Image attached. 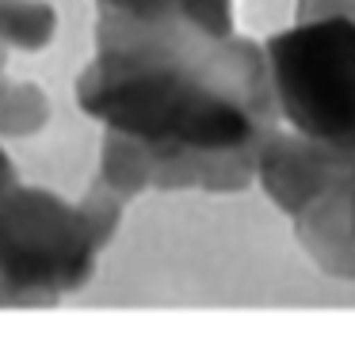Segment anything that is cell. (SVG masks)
<instances>
[{"label":"cell","instance_id":"cell-6","mask_svg":"<svg viewBox=\"0 0 355 343\" xmlns=\"http://www.w3.org/2000/svg\"><path fill=\"white\" fill-rule=\"evenodd\" d=\"M58 15L46 0H0V42L19 50H39L54 38Z\"/></svg>","mask_w":355,"mask_h":343},{"label":"cell","instance_id":"cell-3","mask_svg":"<svg viewBox=\"0 0 355 343\" xmlns=\"http://www.w3.org/2000/svg\"><path fill=\"white\" fill-rule=\"evenodd\" d=\"M275 107L294 134L355 152V15L298 19L268 46Z\"/></svg>","mask_w":355,"mask_h":343},{"label":"cell","instance_id":"cell-2","mask_svg":"<svg viewBox=\"0 0 355 343\" xmlns=\"http://www.w3.org/2000/svg\"><path fill=\"white\" fill-rule=\"evenodd\" d=\"M123 210V195L100 183L92 198L65 202L42 187H0V286L16 301H58L96 271Z\"/></svg>","mask_w":355,"mask_h":343},{"label":"cell","instance_id":"cell-4","mask_svg":"<svg viewBox=\"0 0 355 343\" xmlns=\"http://www.w3.org/2000/svg\"><path fill=\"white\" fill-rule=\"evenodd\" d=\"M294 225L298 240L324 271L355 279V152H344L332 187L309 210H302Z\"/></svg>","mask_w":355,"mask_h":343},{"label":"cell","instance_id":"cell-7","mask_svg":"<svg viewBox=\"0 0 355 343\" xmlns=\"http://www.w3.org/2000/svg\"><path fill=\"white\" fill-rule=\"evenodd\" d=\"M12 179H16V168H12L8 152H4V145H0V187H4V183H12Z\"/></svg>","mask_w":355,"mask_h":343},{"label":"cell","instance_id":"cell-1","mask_svg":"<svg viewBox=\"0 0 355 343\" xmlns=\"http://www.w3.org/2000/svg\"><path fill=\"white\" fill-rule=\"evenodd\" d=\"M77 99L107 122L103 183L123 198L146 187H245L275 118L263 46L184 19L103 15Z\"/></svg>","mask_w":355,"mask_h":343},{"label":"cell","instance_id":"cell-5","mask_svg":"<svg viewBox=\"0 0 355 343\" xmlns=\"http://www.w3.org/2000/svg\"><path fill=\"white\" fill-rule=\"evenodd\" d=\"M233 0H100L103 15L130 23H195L199 30L222 38L233 35Z\"/></svg>","mask_w":355,"mask_h":343}]
</instances>
